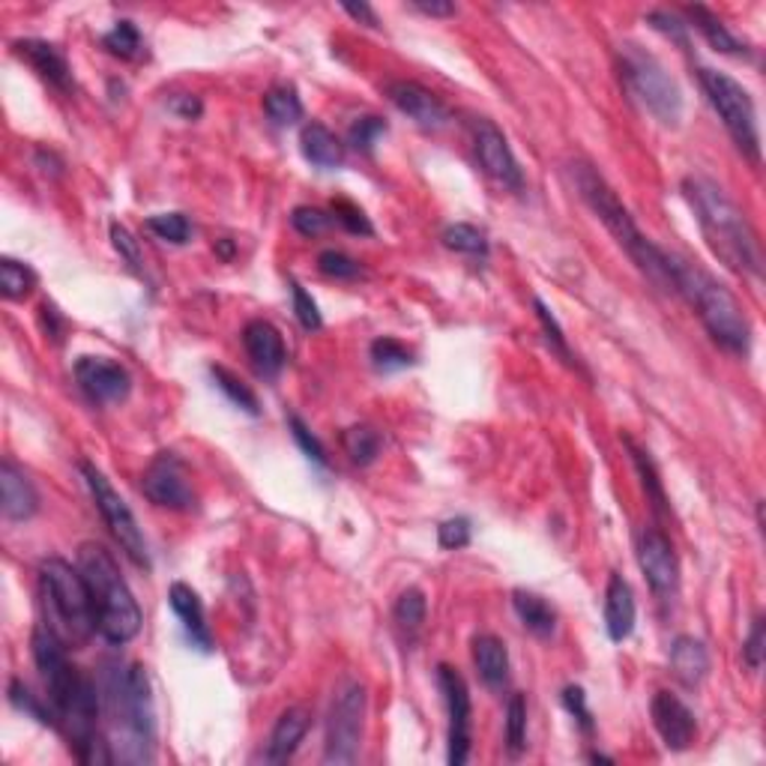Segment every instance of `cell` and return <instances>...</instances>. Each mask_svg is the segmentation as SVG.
I'll return each instance as SVG.
<instances>
[{
	"label": "cell",
	"instance_id": "cell-7",
	"mask_svg": "<svg viewBox=\"0 0 766 766\" xmlns=\"http://www.w3.org/2000/svg\"><path fill=\"white\" fill-rule=\"evenodd\" d=\"M105 700L114 722L123 724V733L133 740L129 761H153L156 707L147 667L138 662L112 667V674L105 677Z\"/></svg>",
	"mask_w": 766,
	"mask_h": 766
},
{
	"label": "cell",
	"instance_id": "cell-23",
	"mask_svg": "<svg viewBox=\"0 0 766 766\" xmlns=\"http://www.w3.org/2000/svg\"><path fill=\"white\" fill-rule=\"evenodd\" d=\"M311 724V712L306 707H288L282 712L273 724L267 740V752H264V761L267 764H288L290 757L297 755V748L306 740Z\"/></svg>",
	"mask_w": 766,
	"mask_h": 766
},
{
	"label": "cell",
	"instance_id": "cell-13",
	"mask_svg": "<svg viewBox=\"0 0 766 766\" xmlns=\"http://www.w3.org/2000/svg\"><path fill=\"white\" fill-rule=\"evenodd\" d=\"M141 491L153 506H162V510L190 512L195 506V491H192L186 465L174 453H159L147 465Z\"/></svg>",
	"mask_w": 766,
	"mask_h": 766
},
{
	"label": "cell",
	"instance_id": "cell-20",
	"mask_svg": "<svg viewBox=\"0 0 766 766\" xmlns=\"http://www.w3.org/2000/svg\"><path fill=\"white\" fill-rule=\"evenodd\" d=\"M0 510L7 522H27L39 512V494L34 482L10 458L0 461Z\"/></svg>",
	"mask_w": 766,
	"mask_h": 766
},
{
	"label": "cell",
	"instance_id": "cell-33",
	"mask_svg": "<svg viewBox=\"0 0 766 766\" xmlns=\"http://www.w3.org/2000/svg\"><path fill=\"white\" fill-rule=\"evenodd\" d=\"M264 112L273 121V126L285 129V126H294L297 121H302V100L290 84H276L264 96Z\"/></svg>",
	"mask_w": 766,
	"mask_h": 766
},
{
	"label": "cell",
	"instance_id": "cell-52",
	"mask_svg": "<svg viewBox=\"0 0 766 766\" xmlns=\"http://www.w3.org/2000/svg\"><path fill=\"white\" fill-rule=\"evenodd\" d=\"M112 243L114 249H117V255L129 264V270H135V273H141V245H138V240H135L133 233L126 231L123 225L114 222L112 225Z\"/></svg>",
	"mask_w": 766,
	"mask_h": 766
},
{
	"label": "cell",
	"instance_id": "cell-5",
	"mask_svg": "<svg viewBox=\"0 0 766 766\" xmlns=\"http://www.w3.org/2000/svg\"><path fill=\"white\" fill-rule=\"evenodd\" d=\"M78 569L88 581L102 638L114 647L129 644L141 632V608L129 584L123 581L112 551L100 542H84L78 548Z\"/></svg>",
	"mask_w": 766,
	"mask_h": 766
},
{
	"label": "cell",
	"instance_id": "cell-51",
	"mask_svg": "<svg viewBox=\"0 0 766 766\" xmlns=\"http://www.w3.org/2000/svg\"><path fill=\"white\" fill-rule=\"evenodd\" d=\"M764 655H766V622L764 617H755V622H752V632H748L743 647L745 665L752 667V671H761V665H764Z\"/></svg>",
	"mask_w": 766,
	"mask_h": 766
},
{
	"label": "cell",
	"instance_id": "cell-38",
	"mask_svg": "<svg viewBox=\"0 0 766 766\" xmlns=\"http://www.w3.org/2000/svg\"><path fill=\"white\" fill-rule=\"evenodd\" d=\"M145 225H147V231L156 233V237H159V240H165V243H174V245L190 243L192 225L183 213H156V216H150Z\"/></svg>",
	"mask_w": 766,
	"mask_h": 766
},
{
	"label": "cell",
	"instance_id": "cell-4",
	"mask_svg": "<svg viewBox=\"0 0 766 766\" xmlns=\"http://www.w3.org/2000/svg\"><path fill=\"white\" fill-rule=\"evenodd\" d=\"M572 180H575L578 195L584 198V204H587L590 210L599 216V222L611 231V237L620 243L622 252L632 258L634 267L641 270V273L653 282L655 288L674 294L671 276H667L665 249L650 243L644 233L638 231L632 213L626 210V204H622L620 195L608 186V180L602 178L599 171L584 165V162H575V165H572Z\"/></svg>",
	"mask_w": 766,
	"mask_h": 766
},
{
	"label": "cell",
	"instance_id": "cell-39",
	"mask_svg": "<svg viewBox=\"0 0 766 766\" xmlns=\"http://www.w3.org/2000/svg\"><path fill=\"white\" fill-rule=\"evenodd\" d=\"M210 375H213V380H216V387L222 389L225 396H228V399H231L237 408H243V411L252 413V416H258V413H261L255 392L245 387L243 380L237 378L233 371H228V368H222V366H213Z\"/></svg>",
	"mask_w": 766,
	"mask_h": 766
},
{
	"label": "cell",
	"instance_id": "cell-11",
	"mask_svg": "<svg viewBox=\"0 0 766 766\" xmlns=\"http://www.w3.org/2000/svg\"><path fill=\"white\" fill-rule=\"evenodd\" d=\"M81 477H84V482H88L90 498H93V503H96L102 522L108 524L114 542L121 545L123 555L129 557L138 569H150V555H147L145 534H141V527H138V522H135L129 503L114 491L108 477H105L96 465L81 461Z\"/></svg>",
	"mask_w": 766,
	"mask_h": 766
},
{
	"label": "cell",
	"instance_id": "cell-16",
	"mask_svg": "<svg viewBox=\"0 0 766 766\" xmlns=\"http://www.w3.org/2000/svg\"><path fill=\"white\" fill-rule=\"evenodd\" d=\"M76 380L81 392L96 404H121L133 392L129 371L108 356H78Z\"/></svg>",
	"mask_w": 766,
	"mask_h": 766
},
{
	"label": "cell",
	"instance_id": "cell-2",
	"mask_svg": "<svg viewBox=\"0 0 766 766\" xmlns=\"http://www.w3.org/2000/svg\"><path fill=\"white\" fill-rule=\"evenodd\" d=\"M683 195L689 201L712 255L740 276L761 278L764 252L757 243V233L752 222L745 219V213L728 198V192L719 183H712L710 178H686L683 180Z\"/></svg>",
	"mask_w": 766,
	"mask_h": 766
},
{
	"label": "cell",
	"instance_id": "cell-32",
	"mask_svg": "<svg viewBox=\"0 0 766 766\" xmlns=\"http://www.w3.org/2000/svg\"><path fill=\"white\" fill-rule=\"evenodd\" d=\"M102 45H105L108 55L121 57V60H141V57H147L145 36H141V31L129 19L114 24L112 31L102 36Z\"/></svg>",
	"mask_w": 766,
	"mask_h": 766
},
{
	"label": "cell",
	"instance_id": "cell-28",
	"mask_svg": "<svg viewBox=\"0 0 766 766\" xmlns=\"http://www.w3.org/2000/svg\"><path fill=\"white\" fill-rule=\"evenodd\" d=\"M686 15L691 19V27H698L700 36H704L716 52L733 57L752 55V48H748V43H745L743 36L733 34L731 27H728L712 10H707V7H686Z\"/></svg>",
	"mask_w": 766,
	"mask_h": 766
},
{
	"label": "cell",
	"instance_id": "cell-42",
	"mask_svg": "<svg viewBox=\"0 0 766 766\" xmlns=\"http://www.w3.org/2000/svg\"><path fill=\"white\" fill-rule=\"evenodd\" d=\"M389 126L384 117H375V114H366V117H356L354 123H351V129H347V141L356 147V150H363V153H371L375 150V145H378V138L384 133H387Z\"/></svg>",
	"mask_w": 766,
	"mask_h": 766
},
{
	"label": "cell",
	"instance_id": "cell-1",
	"mask_svg": "<svg viewBox=\"0 0 766 766\" xmlns=\"http://www.w3.org/2000/svg\"><path fill=\"white\" fill-rule=\"evenodd\" d=\"M31 653L45 683V695L55 710V728L67 733L69 748L81 764H112L114 755L100 740V686L81 674L67 655V641L48 626L39 622L31 634Z\"/></svg>",
	"mask_w": 766,
	"mask_h": 766
},
{
	"label": "cell",
	"instance_id": "cell-18",
	"mask_svg": "<svg viewBox=\"0 0 766 766\" xmlns=\"http://www.w3.org/2000/svg\"><path fill=\"white\" fill-rule=\"evenodd\" d=\"M650 716H653L655 733L671 752H686L695 736H698V722L695 712L671 691H655L650 700Z\"/></svg>",
	"mask_w": 766,
	"mask_h": 766
},
{
	"label": "cell",
	"instance_id": "cell-46",
	"mask_svg": "<svg viewBox=\"0 0 766 766\" xmlns=\"http://www.w3.org/2000/svg\"><path fill=\"white\" fill-rule=\"evenodd\" d=\"M290 225L294 231H300L302 237H318L323 233L333 222V213L321 210V207H297L290 213Z\"/></svg>",
	"mask_w": 766,
	"mask_h": 766
},
{
	"label": "cell",
	"instance_id": "cell-43",
	"mask_svg": "<svg viewBox=\"0 0 766 766\" xmlns=\"http://www.w3.org/2000/svg\"><path fill=\"white\" fill-rule=\"evenodd\" d=\"M318 270L327 278H335V282H351V278L363 276V264L345 255V252H335V249H327V252L318 255Z\"/></svg>",
	"mask_w": 766,
	"mask_h": 766
},
{
	"label": "cell",
	"instance_id": "cell-41",
	"mask_svg": "<svg viewBox=\"0 0 766 766\" xmlns=\"http://www.w3.org/2000/svg\"><path fill=\"white\" fill-rule=\"evenodd\" d=\"M536 306V318H539V323H542V333H545V342L551 345V351H555L567 366H575L578 368V359H572V351H569L567 345V335H563V330H560V323H557V318L551 315V309L545 306L539 297L534 300Z\"/></svg>",
	"mask_w": 766,
	"mask_h": 766
},
{
	"label": "cell",
	"instance_id": "cell-45",
	"mask_svg": "<svg viewBox=\"0 0 766 766\" xmlns=\"http://www.w3.org/2000/svg\"><path fill=\"white\" fill-rule=\"evenodd\" d=\"M330 213H333V222L342 225L347 233H356V237H371L375 233L366 213L359 210L356 204H351V201H335Z\"/></svg>",
	"mask_w": 766,
	"mask_h": 766
},
{
	"label": "cell",
	"instance_id": "cell-57",
	"mask_svg": "<svg viewBox=\"0 0 766 766\" xmlns=\"http://www.w3.org/2000/svg\"><path fill=\"white\" fill-rule=\"evenodd\" d=\"M60 315H57V309L52 306V302H45L43 306V327H45V333L52 335L55 342H60Z\"/></svg>",
	"mask_w": 766,
	"mask_h": 766
},
{
	"label": "cell",
	"instance_id": "cell-29",
	"mask_svg": "<svg viewBox=\"0 0 766 766\" xmlns=\"http://www.w3.org/2000/svg\"><path fill=\"white\" fill-rule=\"evenodd\" d=\"M512 608L518 614V620L536 638H551L557 629V611L530 590H515L512 593Z\"/></svg>",
	"mask_w": 766,
	"mask_h": 766
},
{
	"label": "cell",
	"instance_id": "cell-50",
	"mask_svg": "<svg viewBox=\"0 0 766 766\" xmlns=\"http://www.w3.org/2000/svg\"><path fill=\"white\" fill-rule=\"evenodd\" d=\"M563 707H567L569 716L575 719L581 731L593 733V712H590L587 695H584L581 686H567V689H563Z\"/></svg>",
	"mask_w": 766,
	"mask_h": 766
},
{
	"label": "cell",
	"instance_id": "cell-26",
	"mask_svg": "<svg viewBox=\"0 0 766 766\" xmlns=\"http://www.w3.org/2000/svg\"><path fill=\"white\" fill-rule=\"evenodd\" d=\"M473 665H477L479 679L489 689H503L510 683V650L498 634H477L473 638Z\"/></svg>",
	"mask_w": 766,
	"mask_h": 766
},
{
	"label": "cell",
	"instance_id": "cell-49",
	"mask_svg": "<svg viewBox=\"0 0 766 766\" xmlns=\"http://www.w3.org/2000/svg\"><path fill=\"white\" fill-rule=\"evenodd\" d=\"M288 425H290V434H294V441L300 444L302 453H306L315 465H321V467L330 465V461H327V449H323V444L309 432V428H306V422H302L300 416H290Z\"/></svg>",
	"mask_w": 766,
	"mask_h": 766
},
{
	"label": "cell",
	"instance_id": "cell-40",
	"mask_svg": "<svg viewBox=\"0 0 766 766\" xmlns=\"http://www.w3.org/2000/svg\"><path fill=\"white\" fill-rule=\"evenodd\" d=\"M506 745L510 755H522L527 748V700L524 695H512L506 707Z\"/></svg>",
	"mask_w": 766,
	"mask_h": 766
},
{
	"label": "cell",
	"instance_id": "cell-48",
	"mask_svg": "<svg viewBox=\"0 0 766 766\" xmlns=\"http://www.w3.org/2000/svg\"><path fill=\"white\" fill-rule=\"evenodd\" d=\"M437 545L444 551H461L470 545V522L467 518H449L437 527Z\"/></svg>",
	"mask_w": 766,
	"mask_h": 766
},
{
	"label": "cell",
	"instance_id": "cell-30",
	"mask_svg": "<svg viewBox=\"0 0 766 766\" xmlns=\"http://www.w3.org/2000/svg\"><path fill=\"white\" fill-rule=\"evenodd\" d=\"M622 444H626L629 456H632V465L634 470H638V477H641V485H644V494L647 500H650V506H653V512L659 515V518H665L667 512H671V503H667L665 482H662V477H659V467H655V461L650 458V453L634 444L629 434L622 437Z\"/></svg>",
	"mask_w": 766,
	"mask_h": 766
},
{
	"label": "cell",
	"instance_id": "cell-35",
	"mask_svg": "<svg viewBox=\"0 0 766 766\" xmlns=\"http://www.w3.org/2000/svg\"><path fill=\"white\" fill-rule=\"evenodd\" d=\"M444 245L446 249H453V252H458V255H467V258L489 255V237L479 231L477 225H467V222L449 225V228L444 231Z\"/></svg>",
	"mask_w": 766,
	"mask_h": 766
},
{
	"label": "cell",
	"instance_id": "cell-53",
	"mask_svg": "<svg viewBox=\"0 0 766 766\" xmlns=\"http://www.w3.org/2000/svg\"><path fill=\"white\" fill-rule=\"evenodd\" d=\"M647 22H650V27H655L659 34L671 36L674 43L689 45V39H686V27H689V24L679 22V19H677V15H674V12L655 10V12H650V15H647Z\"/></svg>",
	"mask_w": 766,
	"mask_h": 766
},
{
	"label": "cell",
	"instance_id": "cell-21",
	"mask_svg": "<svg viewBox=\"0 0 766 766\" xmlns=\"http://www.w3.org/2000/svg\"><path fill=\"white\" fill-rule=\"evenodd\" d=\"M12 55L22 57L24 64H31L39 72V78H45L52 88L64 90V93L72 90V69H69L67 55L55 43H45V39H15L12 43Z\"/></svg>",
	"mask_w": 766,
	"mask_h": 766
},
{
	"label": "cell",
	"instance_id": "cell-56",
	"mask_svg": "<svg viewBox=\"0 0 766 766\" xmlns=\"http://www.w3.org/2000/svg\"><path fill=\"white\" fill-rule=\"evenodd\" d=\"M342 10H345L354 22L366 24V27H380L378 15H375V10H371L368 3H342Z\"/></svg>",
	"mask_w": 766,
	"mask_h": 766
},
{
	"label": "cell",
	"instance_id": "cell-17",
	"mask_svg": "<svg viewBox=\"0 0 766 766\" xmlns=\"http://www.w3.org/2000/svg\"><path fill=\"white\" fill-rule=\"evenodd\" d=\"M387 96L420 129L437 133V129H444L446 123H449V108L441 102V96H434L432 90L422 88L420 81H408V78L389 81Z\"/></svg>",
	"mask_w": 766,
	"mask_h": 766
},
{
	"label": "cell",
	"instance_id": "cell-31",
	"mask_svg": "<svg viewBox=\"0 0 766 766\" xmlns=\"http://www.w3.org/2000/svg\"><path fill=\"white\" fill-rule=\"evenodd\" d=\"M342 446H345L347 458H351L354 465L368 467L380 456L384 437H380L378 428H371V425H351V428L342 432Z\"/></svg>",
	"mask_w": 766,
	"mask_h": 766
},
{
	"label": "cell",
	"instance_id": "cell-25",
	"mask_svg": "<svg viewBox=\"0 0 766 766\" xmlns=\"http://www.w3.org/2000/svg\"><path fill=\"white\" fill-rule=\"evenodd\" d=\"M667 659H671L674 677L686 689H698L700 683L707 679V674H710V653H707L704 641L691 638V634H679L677 641L671 644V655Z\"/></svg>",
	"mask_w": 766,
	"mask_h": 766
},
{
	"label": "cell",
	"instance_id": "cell-22",
	"mask_svg": "<svg viewBox=\"0 0 766 766\" xmlns=\"http://www.w3.org/2000/svg\"><path fill=\"white\" fill-rule=\"evenodd\" d=\"M168 605L171 611L178 614L180 622H183V632L192 641V647H198L201 653H210L213 650V634L210 626H207V614H204V602L190 584L183 581H174L171 590H168Z\"/></svg>",
	"mask_w": 766,
	"mask_h": 766
},
{
	"label": "cell",
	"instance_id": "cell-44",
	"mask_svg": "<svg viewBox=\"0 0 766 766\" xmlns=\"http://www.w3.org/2000/svg\"><path fill=\"white\" fill-rule=\"evenodd\" d=\"M10 704L19 712H27V716L36 719L39 724H52V728H55V710L43 707V704L31 695V689L24 686L22 679H10Z\"/></svg>",
	"mask_w": 766,
	"mask_h": 766
},
{
	"label": "cell",
	"instance_id": "cell-9",
	"mask_svg": "<svg viewBox=\"0 0 766 766\" xmlns=\"http://www.w3.org/2000/svg\"><path fill=\"white\" fill-rule=\"evenodd\" d=\"M698 76L704 93L710 96V105L722 117L724 129L731 133L733 145L740 147V153L752 165H761V129H757L755 100L748 96V90L736 78L719 72V69L704 67Z\"/></svg>",
	"mask_w": 766,
	"mask_h": 766
},
{
	"label": "cell",
	"instance_id": "cell-8",
	"mask_svg": "<svg viewBox=\"0 0 766 766\" xmlns=\"http://www.w3.org/2000/svg\"><path fill=\"white\" fill-rule=\"evenodd\" d=\"M620 78L634 102L644 105L662 126H679L683 121V90L671 78L662 60L644 52L641 45H620Z\"/></svg>",
	"mask_w": 766,
	"mask_h": 766
},
{
	"label": "cell",
	"instance_id": "cell-15",
	"mask_svg": "<svg viewBox=\"0 0 766 766\" xmlns=\"http://www.w3.org/2000/svg\"><path fill=\"white\" fill-rule=\"evenodd\" d=\"M638 567L644 572L647 584L655 596L671 599L679 587V560L674 545L662 530L647 527L638 536Z\"/></svg>",
	"mask_w": 766,
	"mask_h": 766
},
{
	"label": "cell",
	"instance_id": "cell-3",
	"mask_svg": "<svg viewBox=\"0 0 766 766\" xmlns=\"http://www.w3.org/2000/svg\"><path fill=\"white\" fill-rule=\"evenodd\" d=\"M665 264L674 294L695 309L712 342L736 356L748 354L752 351V323L731 290L724 288L710 270H704L689 258L665 252Z\"/></svg>",
	"mask_w": 766,
	"mask_h": 766
},
{
	"label": "cell",
	"instance_id": "cell-14",
	"mask_svg": "<svg viewBox=\"0 0 766 766\" xmlns=\"http://www.w3.org/2000/svg\"><path fill=\"white\" fill-rule=\"evenodd\" d=\"M437 686L444 691L446 712H449V766L467 764L470 757V691H467L465 677L458 674L456 667L441 665L437 667Z\"/></svg>",
	"mask_w": 766,
	"mask_h": 766
},
{
	"label": "cell",
	"instance_id": "cell-36",
	"mask_svg": "<svg viewBox=\"0 0 766 766\" xmlns=\"http://www.w3.org/2000/svg\"><path fill=\"white\" fill-rule=\"evenodd\" d=\"M392 617L399 622V629H404L408 634H416L422 629V622L428 617V599L420 587H408L396 599V608H392Z\"/></svg>",
	"mask_w": 766,
	"mask_h": 766
},
{
	"label": "cell",
	"instance_id": "cell-55",
	"mask_svg": "<svg viewBox=\"0 0 766 766\" xmlns=\"http://www.w3.org/2000/svg\"><path fill=\"white\" fill-rule=\"evenodd\" d=\"M411 7L416 12H422V15H432V19L456 15V3H449V0H413Z\"/></svg>",
	"mask_w": 766,
	"mask_h": 766
},
{
	"label": "cell",
	"instance_id": "cell-47",
	"mask_svg": "<svg viewBox=\"0 0 766 766\" xmlns=\"http://www.w3.org/2000/svg\"><path fill=\"white\" fill-rule=\"evenodd\" d=\"M290 300H294V315H297V321H300V327L306 330V333L321 330L323 318H321V311H318V302L311 300L309 294H306V288L297 285V282L290 285Z\"/></svg>",
	"mask_w": 766,
	"mask_h": 766
},
{
	"label": "cell",
	"instance_id": "cell-27",
	"mask_svg": "<svg viewBox=\"0 0 766 766\" xmlns=\"http://www.w3.org/2000/svg\"><path fill=\"white\" fill-rule=\"evenodd\" d=\"M300 150L302 156H306V162H311L315 168H323V171H333V168H339L345 162V145H342V138L318 121L302 126Z\"/></svg>",
	"mask_w": 766,
	"mask_h": 766
},
{
	"label": "cell",
	"instance_id": "cell-19",
	"mask_svg": "<svg viewBox=\"0 0 766 766\" xmlns=\"http://www.w3.org/2000/svg\"><path fill=\"white\" fill-rule=\"evenodd\" d=\"M243 347H245V354H249V359H252V366L258 368V375H264V378H276L278 371L285 368L288 354H285L282 333H278L273 323L264 321V318H255V321L245 323Z\"/></svg>",
	"mask_w": 766,
	"mask_h": 766
},
{
	"label": "cell",
	"instance_id": "cell-6",
	"mask_svg": "<svg viewBox=\"0 0 766 766\" xmlns=\"http://www.w3.org/2000/svg\"><path fill=\"white\" fill-rule=\"evenodd\" d=\"M39 593H43L48 626L67 644H84L93 638V632H100L90 587L81 569H72L60 557H48L39 563Z\"/></svg>",
	"mask_w": 766,
	"mask_h": 766
},
{
	"label": "cell",
	"instance_id": "cell-58",
	"mask_svg": "<svg viewBox=\"0 0 766 766\" xmlns=\"http://www.w3.org/2000/svg\"><path fill=\"white\" fill-rule=\"evenodd\" d=\"M219 255H222V258H231L233 255L231 240H222V243H219Z\"/></svg>",
	"mask_w": 766,
	"mask_h": 766
},
{
	"label": "cell",
	"instance_id": "cell-10",
	"mask_svg": "<svg viewBox=\"0 0 766 766\" xmlns=\"http://www.w3.org/2000/svg\"><path fill=\"white\" fill-rule=\"evenodd\" d=\"M366 686L356 679H345L335 691L330 719H327V740H323V764H356L363 728H366Z\"/></svg>",
	"mask_w": 766,
	"mask_h": 766
},
{
	"label": "cell",
	"instance_id": "cell-34",
	"mask_svg": "<svg viewBox=\"0 0 766 766\" xmlns=\"http://www.w3.org/2000/svg\"><path fill=\"white\" fill-rule=\"evenodd\" d=\"M36 288V273L15 258H0V294L7 300H24Z\"/></svg>",
	"mask_w": 766,
	"mask_h": 766
},
{
	"label": "cell",
	"instance_id": "cell-24",
	"mask_svg": "<svg viewBox=\"0 0 766 766\" xmlns=\"http://www.w3.org/2000/svg\"><path fill=\"white\" fill-rule=\"evenodd\" d=\"M634 620H638V605H634L632 587L626 578L614 572L605 590V629L614 644H620L632 634Z\"/></svg>",
	"mask_w": 766,
	"mask_h": 766
},
{
	"label": "cell",
	"instance_id": "cell-37",
	"mask_svg": "<svg viewBox=\"0 0 766 766\" xmlns=\"http://www.w3.org/2000/svg\"><path fill=\"white\" fill-rule=\"evenodd\" d=\"M368 356H371V366L378 368V371H399V368H408L416 363V359H413V351H408V347L401 345L399 339H392V335L375 339L371 347H368Z\"/></svg>",
	"mask_w": 766,
	"mask_h": 766
},
{
	"label": "cell",
	"instance_id": "cell-54",
	"mask_svg": "<svg viewBox=\"0 0 766 766\" xmlns=\"http://www.w3.org/2000/svg\"><path fill=\"white\" fill-rule=\"evenodd\" d=\"M165 105H168V112L178 114V117H183V121H198L201 114H204V102H201L195 93H174Z\"/></svg>",
	"mask_w": 766,
	"mask_h": 766
},
{
	"label": "cell",
	"instance_id": "cell-12",
	"mask_svg": "<svg viewBox=\"0 0 766 766\" xmlns=\"http://www.w3.org/2000/svg\"><path fill=\"white\" fill-rule=\"evenodd\" d=\"M467 129H470V138H473V153H477L482 171L491 180H498L500 186H506V190H522V165H518V159L512 153L506 135L498 129V123L489 121V117H470Z\"/></svg>",
	"mask_w": 766,
	"mask_h": 766
}]
</instances>
